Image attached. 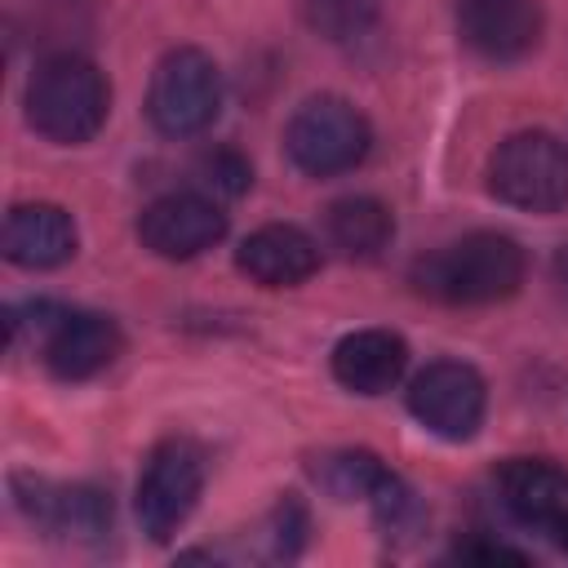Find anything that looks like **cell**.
I'll return each instance as SVG.
<instances>
[{"mask_svg":"<svg viewBox=\"0 0 568 568\" xmlns=\"http://www.w3.org/2000/svg\"><path fill=\"white\" fill-rule=\"evenodd\" d=\"M524 284V248L501 231H470L413 262V288L444 306L506 302Z\"/></svg>","mask_w":568,"mask_h":568,"instance_id":"1","label":"cell"},{"mask_svg":"<svg viewBox=\"0 0 568 568\" xmlns=\"http://www.w3.org/2000/svg\"><path fill=\"white\" fill-rule=\"evenodd\" d=\"M22 106H27V124L40 138L75 146V142H89L106 124L111 89H106V75L89 58L53 53L31 71Z\"/></svg>","mask_w":568,"mask_h":568,"instance_id":"2","label":"cell"},{"mask_svg":"<svg viewBox=\"0 0 568 568\" xmlns=\"http://www.w3.org/2000/svg\"><path fill=\"white\" fill-rule=\"evenodd\" d=\"M488 191L524 213H559L568 204V142L546 129L510 133L488 160Z\"/></svg>","mask_w":568,"mask_h":568,"instance_id":"3","label":"cell"},{"mask_svg":"<svg viewBox=\"0 0 568 568\" xmlns=\"http://www.w3.org/2000/svg\"><path fill=\"white\" fill-rule=\"evenodd\" d=\"M373 146V129L364 120L359 106H351L346 98L337 93H320V98H306L288 129H284V151L288 160L311 173V178H337L355 164H364Z\"/></svg>","mask_w":568,"mask_h":568,"instance_id":"4","label":"cell"},{"mask_svg":"<svg viewBox=\"0 0 568 568\" xmlns=\"http://www.w3.org/2000/svg\"><path fill=\"white\" fill-rule=\"evenodd\" d=\"M222 111V71L204 49H173L155 62L146 89V120L164 138H195Z\"/></svg>","mask_w":568,"mask_h":568,"instance_id":"5","label":"cell"},{"mask_svg":"<svg viewBox=\"0 0 568 568\" xmlns=\"http://www.w3.org/2000/svg\"><path fill=\"white\" fill-rule=\"evenodd\" d=\"M204 488V453L191 439H164L151 448L138 475V524L151 541H169L195 510Z\"/></svg>","mask_w":568,"mask_h":568,"instance_id":"6","label":"cell"},{"mask_svg":"<svg viewBox=\"0 0 568 568\" xmlns=\"http://www.w3.org/2000/svg\"><path fill=\"white\" fill-rule=\"evenodd\" d=\"M488 386L484 377L462 359H435L426 364L408 386V413L439 439H470L484 426Z\"/></svg>","mask_w":568,"mask_h":568,"instance_id":"7","label":"cell"},{"mask_svg":"<svg viewBox=\"0 0 568 568\" xmlns=\"http://www.w3.org/2000/svg\"><path fill=\"white\" fill-rule=\"evenodd\" d=\"M222 235H226V213L204 191H169V195L151 200L138 217V240L155 257H169V262L200 257Z\"/></svg>","mask_w":568,"mask_h":568,"instance_id":"8","label":"cell"},{"mask_svg":"<svg viewBox=\"0 0 568 568\" xmlns=\"http://www.w3.org/2000/svg\"><path fill=\"white\" fill-rule=\"evenodd\" d=\"M457 36L484 62H519L541 40L537 0H457Z\"/></svg>","mask_w":568,"mask_h":568,"instance_id":"9","label":"cell"},{"mask_svg":"<svg viewBox=\"0 0 568 568\" xmlns=\"http://www.w3.org/2000/svg\"><path fill=\"white\" fill-rule=\"evenodd\" d=\"M120 346H124V337H120L115 320L93 315V311H58L53 324L44 328V337H40L44 364L62 382L98 377L120 355Z\"/></svg>","mask_w":568,"mask_h":568,"instance_id":"10","label":"cell"},{"mask_svg":"<svg viewBox=\"0 0 568 568\" xmlns=\"http://www.w3.org/2000/svg\"><path fill=\"white\" fill-rule=\"evenodd\" d=\"M13 493H18V506L58 537L98 541L111 532V497L93 484L58 488L44 479H13Z\"/></svg>","mask_w":568,"mask_h":568,"instance_id":"11","label":"cell"},{"mask_svg":"<svg viewBox=\"0 0 568 568\" xmlns=\"http://www.w3.org/2000/svg\"><path fill=\"white\" fill-rule=\"evenodd\" d=\"M235 266L262 288H293L320 271V244L302 226L271 222L235 248Z\"/></svg>","mask_w":568,"mask_h":568,"instance_id":"12","label":"cell"},{"mask_svg":"<svg viewBox=\"0 0 568 568\" xmlns=\"http://www.w3.org/2000/svg\"><path fill=\"white\" fill-rule=\"evenodd\" d=\"M4 257L22 271H49L62 266L75 253V222L58 204H18L4 217Z\"/></svg>","mask_w":568,"mask_h":568,"instance_id":"13","label":"cell"},{"mask_svg":"<svg viewBox=\"0 0 568 568\" xmlns=\"http://www.w3.org/2000/svg\"><path fill=\"white\" fill-rule=\"evenodd\" d=\"M408 368V346L390 328H359L333 346V377L355 395H386Z\"/></svg>","mask_w":568,"mask_h":568,"instance_id":"14","label":"cell"},{"mask_svg":"<svg viewBox=\"0 0 568 568\" xmlns=\"http://www.w3.org/2000/svg\"><path fill=\"white\" fill-rule=\"evenodd\" d=\"M497 497L501 506L532 528H550L568 510V475L546 457H510L497 466Z\"/></svg>","mask_w":568,"mask_h":568,"instance_id":"15","label":"cell"},{"mask_svg":"<svg viewBox=\"0 0 568 568\" xmlns=\"http://www.w3.org/2000/svg\"><path fill=\"white\" fill-rule=\"evenodd\" d=\"M324 235L328 244L342 253V257H355V262H368L377 257L390 235H395V217L382 200L373 195H342L328 204L324 213Z\"/></svg>","mask_w":568,"mask_h":568,"instance_id":"16","label":"cell"},{"mask_svg":"<svg viewBox=\"0 0 568 568\" xmlns=\"http://www.w3.org/2000/svg\"><path fill=\"white\" fill-rule=\"evenodd\" d=\"M386 475H390V470H386L382 457L368 453V448L328 453V457L320 462V470H315V479L324 484V493L337 497V501H368Z\"/></svg>","mask_w":568,"mask_h":568,"instance_id":"17","label":"cell"},{"mask_svg":"<svg viewBox=\"0 0 568 568\" xmlns=\"http://www.w3.org/2000/svg\"><path fill=\"white\" fill-rule=\"evenodd\" d=\"M377 13H382V0H302L306 27L333 44H346L373 31Z\"/></svg>","mask_w":568,"mask_h":568,"instance_id":"18","label":"cell"},{"mask_svg":"<svg viewBox=\"0 0 568 568\" xmlns=\"http://www.w3.org/2000/svg\"><path fill=\"white\" fill-rule=\"evenodd\" d=\"M191 178L204 195H222V200H235L253 186V164L235 151V146H209L195 155L191 164Z\"/></svg>","mask_w":568,"mask_h":568,"instance_id":"19","label":"cell"},{"mask_svg":"<svg viewBox=\"0 0 568 568\" xmlns=\"http://www.w3.org/2000/svg\"><path fill=\"white\" fill-rule=\"evenodd\" d=\"M368 506H373V519L382 524L386 537H390V532L408 537V532L422 524V501H417V493H413L395 470L377 484V493L368 497Z\"/></svg>","mask_w":568,"mask_h":568,"instance_id":"20","label":"cell"},{"mask_svg":"<svg viewBox=\"0 0 568 568\" xmlns=\"http://www.w3.org/2000/svg\"><path fill=\"white\" fill-rule=\"evenodd\" d=\"M266 559H293L306 537V506L297 497H284L266 519Z\"/></svg>","mask_w":568,"mask_h":568,"instance_id":"21","label":"cell"},{"mask_svg":"<svg viewBox=\"0 0 568 568\" xmlns=\"http://www.w3.org/2000/svg\"><path fill=\"white\" fill-rule=\"evenodd\" d=\"M457 555L462 559H510V564H528V555L524 550H510V546H493V541H484V546H457Z\"/></svg>","mask_w":568,"mask_h":568,"instance_id":"22","label":"cell"},{"mask_svg":"<svg viewBox=\"0 0 568 568\" xmlns=\"http://www.w3.org/2000/svg\"><path fill=\"white\" fill-rule=\"evenodd\" d=\"M546 532H550V541H555L559 550H568V510H564V515H559V519H555Z\"/></svg>","mask_w":568,"mask_h":568,"instance_id":"23","label":"cell"},{"mask_svg":"<svg viewBox=\"0 0 568 568\" xmlns=\"http://www.w3.org/2000/svg\"><path fill=\"white\" fill-rule=\"evenodd\" d=\"M555 271H559V284L568 288V244L559 248V257H555Z\"/></svg>","mask_w":568,"mask_h":568,"instance_id":"24","label":"cell"}]
</instances>
